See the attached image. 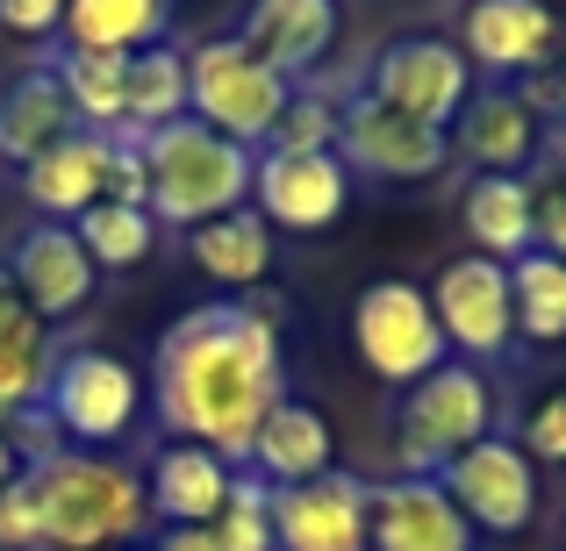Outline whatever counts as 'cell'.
<instances>
[{
	"instance_id": "cell-4",
	"label": "cell",
	"mask_w": 566,
	"mask_h": 551,
	"mask_svg": "<svg viewBox=\"0 0 566 551\" xmlns=\"http://www.w3.org/2000/svg\"><path fill=\"white\" fill-rule=\"evenodd\" d=\"M287 100H294V80L265 72L237 36H201L187 51V115L208 123L216 137L244 144V151H265Z\"/></svg>"
},
{
	"instance_id": "cell-21",
	"label": "cell",
	"mask_w": 566,
	"mask_h": 551,
	"mask_svg": "<svg viewBox=\"0 0 566 551\" xmlns=\"http://www.w3.org/2000/svg\"><path fill=\"white\" fill-rule=\"evenodd\" d=\"M101 172H108V137L72 129L65 144H51L43 158L22 166V201L36 208V222H80L101 201Z\"/></svg>"
},
{
	"instance_id": "cell-34",
	"label": "cell",
	"mask_w": 566,
	"mask_h": 551,
	"mask_svg": "<svg viewBox=\"0 0 566 551\" xmlns=\"http://www.w3.org/2000/svg\"><path fill=\"white\" fill-rule=\"evenodd\" d=\"M101 201H123V208H144V201H151L144 137H129V129H108V172H101Z\"/></svg>"
},
{
	"instance_id": "cell-10",
	"label": "cell",
	"mask_w": 566,
	"mask_h": 551,
	"mask_svg": "<svg viewBox=\"0 0 566 551\" xmlns=\"http://www.w3.org/2000/svg\"><path fill=\"white\" fill-rule=\"evenodd\" d=\"M438 487L452 495V509L473 523V538H524L538 523V466L516 452V437H481L473 452H459L438 473Z\"/></svg>"
},
{
	"instance_id": "cell-30",
	"label": "cell",
	"mask_w": 566,
	"mask_h": 551,
	"mask_svg": "<svg viewBox=\"0 0 566 551\" xmlns=\"http://www.w3.org/2000/svg\"><path fill=\"white\" fill-rule=\"evenodd\" d=\"M51 337H22V345H0V437H14V423H29V415L43 409V394H51Z\"/></svg>"
},
{
	"instance_id": "cell-29",
	"label": "cell",
	"mask_w": 566,
	"mask_h": 551,
	"mask_svg": "<svg viewBox=\"0 0 566 551\" xmlns=\"http://www.w3.org/2000/svg\"><path fill=\"white\" fill-rule=\"evenodd\" d=\"M510 308L524 345H566V265L545 251H524L510 265Z\"/></svg>"
},
{
	"instance_id": "cell-40",
	"label": "cell",
	"mask_w": 566,
	"mask_h": 551,
	"mask_svg": "<svg viewBox=\"0 0 566 551\" xmlns=\"http://www.w3.org/2000/svg\"><path fill=\"white\" fill-rule=\"evenodd\" d=\"M22 473H29V452H22L14 437H0V487H14Z\"/></svg>"
},
{
	"instance_id": "cell-35",
	"label": "cell",
	"mask_w": 566,
	"mask_h": 551,
	"mask_svg": "<svg viewBox=\"0 0 566 551\" xmlns=\"http://www.w3.org/2000/svg\"><path fill=\"white\" fill-rule=\"evenodd\" d=\"M0 551H43L36 530V495H29V473L14 487H0Z\"/></svg>"
},
{
	"instance_id": "cell-19",
	"label": "cell",
	"mask_w": 566,
	"mask_h": 551,
	"mask_svg": "<svg viewBox=\"0 0 566 551\" xmlns=\"http://www.w3.org/2000/svg\"><path fill=\"white\" fill-rule=\"evenodd\" d=\"M452 144L473 158V172H516V180H524V166L545 151L538 115H531V100L516 94V86H473L467 115L452 123Z\"/></svg>"
},
{
	"instance_id": "cell-37",
	"label": "cell",
	"mask_w": 566,
	"mask_h": 551,
	"mask_svg": "<svg viewBox=\"0 0 566 551\" xmlns=\"http://www.w3.org/2000/svg\"><path fill=\"white\" fill-rule=\"evenodd\" d=\"M538 251L566 265V187H545L538 193Z\"/></svg>"
},
{
	"instance_id": "cell-3",
	"label": "cell",
	"mask_w": 566,
	"mask_h": 551,
	"mask_svg": "<svg viewBox=\"0 0 566 551\" xmlns=\"http://www.w3.org/2000/svg\"><path fill=\"white\" fill-rule=\"evenodd\" d=\"M144 166H151V222L158 230H201L216 215L251 208V172L259 151L216 137L208 123H166L158 137H144Z\"/></svg>"
},
{
	"instance_id": "cell-22",
	"label": "cell",
	"mask_w": 566,
	"mask_h": 551,
	"mask_svg": "<svg viewBox=\"0 0 566 551\" xmlns=\"http://www.w3.org/2000/svg\"><path fill=\"white\" fill-rule=\"evenodd\" d=\"M72 129H80V115H72L65 86L51 80V65L14 72L8 94H0V158H8V166L22 172L29 158H43L51 144H65Z\"/></svg>"
},
{
	"instance_id": "cell-39",
	"label": "cell",
	"mask_w": 566,
	"mask_h": 551,
	"mask_svg": "<svg viewBox=\"0 0 566 551\" xmlns=\"http://www.w3.org/2000/svg\"><path fill=\"white\" fill-rule=\"evenodd\" d=\"M151 551H216V530H158Z\"/></svg>"
},
{
	"instance_id": "cell-31",
	"label": "cell",
	"mask_w": 566,
	"mask_h": 551,
	"mask_svg": "<svg viewBox=\"0 0 566 551\" xmlns=\"http://www.w3.org/2000/svg\"><path fill=\"white\" fill-rule=\"evenodd\" d=\"M208 530H216V551H280L273 544V487L237 473L230 501H222V516Z\"/></svg>"
},
{
	"instance_id": "cell-36",
	"label": "cell",
	"mask_w": 566,
	"mask_h": 551,
	"mask_svg": "<svg viewBox=\"0 0 566 551\" xmlns=\"http://www.w3.org/2000/svg\"><path fill=\"white\" fill-rule=\"evenodd\" d=\"M65 8L72 0H0V29H8V36H43L51 43L57 29H65Z\"/></svg>"
},
{
	"instance_id": "cell-23",
	"label": "cell",
	"mask_w": 566,
	"mask_h": 551,
	"mask_svg": "<svg viewBox=\"0 0 566 551\" xmlns=\"http://www.w3.org/2000/svg\"><path fill=\"white\" fill-rule=\"evenodd\" d=\"M244 473H251V480H265V487H302V480H316V473H331V423H323L308 401L287 394L259 423Z\"/></svg>"
},
{
	"instance_id": "cell-26",
	"label": "cell",
	"mask_w": 566,
	"mask_h": 551,
	"mask_svg": "<svg viewBox=\"0 0 566 551\" xmlns=\"http://www.w3.org/2000/svg\"><path fill=\"white\" fill-rule=\"evenodd\" d=\"M43 65H51V80L65 86L80 129H101V137L123 129V115H129V57H115V51H65V43H57Z\"/></svg>"
},
{
	"instance_id": "cell-2",
	"label": "cell",
	"mask_w": 566,
	"mask_h": 551,
	"mask_svg": "<svg viewBox=\"0 0 566 551\" xmlns=\"http://www.w3.org/2000/svg\"><path fill=\"white\" fill-rule=\"evenodd\" d=\"M43 551H123L151 530V487L115 452H51L29 466Z\"/></svg>"
},
{
	"instance_id": "cell-9",
	"label": "cell",
	"mask_w": 566,
	"mask_h": 551,
	"mask_svg": "<svg viewBox=\"0 0 566 551\" xmlns=\"http://www.w3.org/2000/svg\"><path fill=\"white\" fill-rule=\"evenodd\" d=\"M423 294H430V316H438V330H444V351L488 365V359H502V351L516 345L510 265L481 258V251H459V258L438 265V279H430Z\"/></svg>"
},
{
	"instance_id": "cell-6",
	"label": "cell",
	"mask_w": 566,
	"mask_h": 551,
	"mask_svg": "<svg viewBox=\"0 0 566 551\" xmlns=\"http://www.w3.org/2000/svg\"><path fill=\"white\" fill-rule=\"evenodd\" d=\"M43 415H51V430L65 437V452H115L144 415V380H137V365H123L101 345L57 351Z\"/></svg>"
},
{
	"instance_id": "cell-16",
	"label": "cell",
	"mask_w": 566,
	"mask_h": 551,
	"mask_svg": "<svg viewBox=\"0 0 566 551\" xmlns=\"http://www.w3.org/2000/svg\"><path fill=\"white\" fill-rule=\"evenodd\" d=\"M366 551H481V538L438 480H387L366 509Z\"/></svg>"
},
{
	"instance_id": "cell-27",
	"label": "cell",
	"mask_w": 566,
	"mask_h": 551,
	"mask_svg": "<svg viewBox=\"0 0 566 551\" xmlns=\"http://www.w3.org/2000/svg\"><path fill=\"white\" fill-rule=\"evenodd\" d=\"M166 123H187V51L180 43H151L129 57V137H158Z\"/></svg>"
},
{
	"instance_id": "cell-41",
	"label": "cell",
	"mask_w": 566,
	"mask_h": 551,
	"mask_svg": "<svg viewBox=\"0 0 566 551\" xmlns=\"http://www.w3.org/2000/svg\"><path fill=\"white\" fill-rule=\"evenodd\" d=\"M559 108H566V65H559Z\"/></svg>"
},
{
	"instance_id": "cell-33",
	"label": "cell",
	"mask_w": 566,
	"mask_h": 551,
	"mask_svg": "<svg viewBox=\"0 0 566 551\" xmlns=\"http://www.w3.org/2000/svg\"><path fill=\"white\" fill-rule=\"evenodd\" d=\"M516 452H524L531 466H566V386H553V394H538L524 409V423H516Z\"/></svg>"
},
{
	"instance_id": "cell-8",
	"label": "cell",
	"mask_w": 566,
	"mask_h": 551,
	"mask_svg": "<svg viewBox=\"0 0 566 551\" xmlns=\"http://www.w3.org/2000/svg\"><path fill=\"white\" fill-rule=\"evenodd\" d=\"M366 94L452 137V123L473 100V65H467V51L444 43V36H395V43H380L374 65H366Z\"/></svg>"
},
{
	"instance_id": "cell-18",
	"label": "cell",
	"mask_w": 566,
	"mask_h": 551,
	"mask_svg": "<svg viewBox=\"0 0 566 551\" xmlns=\"http://www.w3.org/2000/svg\"><path fill=\"white\" fill-rule=\"evenodd\" d=\"M237 473H244V466L216 458L208 444H180V437H172L166 452L151 458V473H144V487H151V523H166V530H208L222 516V501H230Z\"/></svg>"
},
{
	"instance_id": "cell-24",
	"label": "cell",
	"mask_w": 566,
	"mask_h": 551,
	"mask_svg": "<svg viewBox=\"0 0 566 551\" xmlns=\"http://www.w3.org/2000/svg\"><path fill=\"white\" fill-rule=\"evenodd\" d=\"M172 8H180V0H72L57 43H65V51L137 57V51H151V43L172 36Z\"/></svg>"
},
{
	"instance_id": "cell-32",
	"label": "cell",
	"mask_w": 566,
	"mask_h": 551,
	"mask_svg": "<svg viewBox=\"0 0 566 551\" xmlns=\"http://www.w3.org/2000/svg\"><path fill=\"white\" fill-rule=\"evenodd\" d=\"M337 100L331 94H294L287 115L273 123V137H265V151H287V158H316V151H337Z\"/></svg>"
},
{
	"instance_id": "cell-38",
	"label": "cell",
	"mask_w": 566,
	"mask_h": 551,
	"mask_svg": "<svg viewBox=\"0 0 566 551\" xmlns=\"http://www.w3.org/2000/svg\"><path fill=\"white\" fill-rule=\"evenodd\" d=\"M43 322L29 316V301L14 294V279H8V265H0V345H22V337H36Z\"/></svg>"
},
{
	"instance_id": "cell-20",
	"label": "cell",
	"mask_w": 566,
	"mask_h": 551,
	"mask_svg": "<svg viewBox=\"0 0 566 551\" xmlns=\"http://www.w3.org/2000/svg\"><path fill=\"white\" fill-rule=\"evenodd\" d=\"M459 222H467L481 258L516 265L524 251H538V187L516 172H473L459 193Z\"/></svg>"
},
{
	"instance_id": "cell-7",
	"label": "cell",
	"mask_w": 566,
	"mask_h": 551,
	"mask_svg": "<svg viewBox=\"0 0 566 551\" xmlns=\"http://www.w3.org/2000/svg\"><path fill=\"white\" fill-rule=\"evenodd\" d=\"M352 351H359V365L380 386H401V394L416 380H430L444 365V330L430 316V294L416 279H374V287H359V301H352Z\"/></svg>"
},
{
	"instance_id": "cell-1",
	"label": "cell",
	"mask_w": 566,
	"mask_h": 551,
	"mask_svg": "<svg viewBox=\"0 0 566 551\" xmlns=\"http://www.w3.org/2000/svg\"><path fill=\"white\" fill-rule=\"evenodd\" d=\"M287 401L280 301H208L158 345V423L244 466L259 423Z\"/></svg>"
},
{
	"instance_id": "cell-11",
	"label": "cell",
	"mask_w": 566,
	"mask_h": 551,
	"mask_svg": "<svg viewBox=\"0 0 566 551\" xmlns=\"http://www.w3.org/2000/svg\"><path fill=\"white\" fill-rule=\"evenodd\" d=\"M337 158H345L352 172H374V180H430V172H444V158H452V137L430 123H416V115L387 108L374 94H352L345 115H337Z\"/></svg>"
},
{
	"instance_id": "cell-28",
	"label": "cell",
	"mask_w": 566,
	"mask_h": 551,
	"mask_svg": "<svg viewBox=\"0 0 566 551\" xmlns=\"http://www.w3.org/2000/svg\"><path fill=\"white\" fill-rule=\"evenodd\" d=\"M72 236H80V251L94 258V273H129V265H144L158 251L151 208H123V201H94L72 222Z\"/></svg>"
},
{
	"instance_id": "cell-5",
	"label": "cell",
	"mask_w": 566,
	"mask_h": 551,
	"mask_svg": "<svg viewBox=\"0 0 566 551\" xmlns=\"http://www.w3.org/2000/svg\"><path fill=\"white\" fill-rule=\"evenodd\" d=\"M481 437H495V386H488L481 365H438L430 380H416L401 394L395 452L409 466V480H438Z\"/></svg>"
},
{
	"instance_id": "cell-15",
	"label": "cell",
	"mask_w": 566,
	"mask_h": 551,
	"mask_svg": "<svg viewBox=\"0 0 566 551\" xmlns=\"http://www.w3.org/2000/svg\"><path fill=\"white\" fill-rule=\"evenodd\" d=\"M337 29H345V8H337V0H244L230 36L244 43L265 72L302 80V72H316L323 57H331Z\"/></svg>"
},
{
	"instance_id": "cell-14",
	"label": "cell",
	"mask_w": 566,
	"mask_h": 551,
	"mask_svg": "<svg viewBox=\"0 0 566 551\" xmlns=\"http://www.w3.org/2000/svg\"><path fill=\"white\" fill-rule=\"evenodd\" d=\"M251 208L265 215V230H331L352 208V166L337 151H316V158L259 151Z\"/></svg>"
},
{
	"instance_id": "cell-17",
	"label": "cell",
	"mask_w": 566,
	"mask_h": 551,
	"mask_svg": "<svg viewBox=\"0 0 566 551\" xmlns=\"http://www.w3.org/2000/svg\"><path fill=\"white\" fill-rule=\"evenodd\" d=\"M459 36H467L459 43L467 65L538 72V65H553V51H559V14H553V0H467Z\"/></svg>"
},
{
	"instance_id": "cell-12",
	"label": "cell",
	"mask_w": 566,
	"mask_h": 551,
	"mask_svg": "<svg viewBox=\"0 0 566 551\" xmlns=\"http://www.w3.org/2000/svg\"><path fill=\"white\" fill-rule=\"evenodd\" d=\"M374 480L359 473H316L302 487H273V544L280 551H366Z\"/></svg>"
},
{
	"instance_id": "cell-13",
	"label": "cell",
	"mask_w": 566,
	"mask_h": 551,
	"mask_svg": "<svg viewBox=\"0 0 566 551\" xmlns=\"http://www.w3.org/2000/svg\"><path fill=\"white\" fill-rule=\"evenodd\" d=\"M8 279H14V294L29 301L36 322L80 316V308L94 301V287H101V273H94V258L80 251L72 222H29V230L8 244Z\"/></svg>"
},
{
	"instance_id": "cell-25",
	"label": "cell",
	"mask_w": 566,
	"mask_h": 551,
	"mask_svg": "<svg viewBox=\"0 0 566 551\" xmlns=\"http://www.w3.org/2000/svg\"><path fill=\"white\" fill-rule=\"evenodd\" d=\"M187 258L216 287H259L273 273V230H265L259 208H237V215H216L201 230H187Z\"/></svg>"
}]
</instances>
